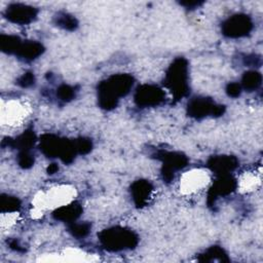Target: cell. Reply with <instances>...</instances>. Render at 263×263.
Wrapping results in <instances>:
<instances>
[{
  "label": "cell",
  "mask_w": 263,
  "mask_h": 263,
  "mask_svg": "<svg viewBox=\"0 0 263 263\" xmlns=\"http://www.w3.org/2000/svg\"><path fill=\"white\" fill-rule=\"evenodd\" d=\"M133 85V79L127 75H117L111 77L100 86V101L105 108L114 107L118 97L124 96Z\"/></svg>",
  "instance_id": "obj_1"
},
{
  "label": "cell",
  "mask_w": 263,
  "mask_h": 263,
  "mask_svg": "<svg viewBox=\"0 0 263 263\" xmlns=\"http://www.w3.org/2000/svg\"><path fill=\"white\" fill-rule=\"evenodd\" d=\"M101 240L108 249L121 250L124 248H130L136 241V237L130 231L113 228L104 231L102 233Z\"/></svg>",
  "instance_id": "obj_2"
},
{
  "label": "cell",
  "mask_w": 263,
  "mask_h": 263,
  "mask_svg": "<svg viewBox=\"0 0 263 263\" xmlns=\"http://www.w3.org/2000/svg\"><path fill=\"white\" fill-rule=\"evenodd\" d=\"M170 86L176 96H183L186 86V64L183 60H178L172 67L167 75Z\"/></svg>",
  "instance_id": "obj_3"
},
{
  "label": "cell",
  "mask_w": 263,
  "mask_h": 263,
  "mask_svg": "<svg viewBox=\"0 0 263 263\" xmlns=\"http://www.w3.org/2000/svg\"><path fill=\"white\" fill-rule=\"evenodd\" d=\"M209 181L206 173L202 171H192L188 172L183 176L182 179V189L187 193L195 192L196 190L201 189Z\"/></svg>",
  "instance_id": "obj_4"
},
{
  "label": "cell",
  "mask_w": 263,
  "mask_h": 263,
  "mask_svg": "<svg viewBox=\"0 0 263 263\" xmlns=\"http://www.w3.org/2000/svg\"><path fill=\"white\" fill-rule=\"evenodd\" d=\"M251 28V23L249 18L245 15H235L234 17L229 18L225 26H224V32L228 36L231 37H237L246 34Z\"/></svg>",
  "instance_id": "obj_5"
},
{
  "label": "cell",
  "mask_w": 263,
  "mask_h": 263,
  "mask_svg": "<svg viewBox=\"0 0 263 263\" xmlns=\"http://www.w3.org/2000/svg\"><path fill=\"white\" fill-rule=\"evenodd\" d=\"M7 18L13 23L17 24H27L31 22L36 15L34 8L25 6V5H11L6 11Z\"/></svg>",
  "instance_id": "obj_6"
},
{
  "label": "cell",
  "mask_w": 263,
  "mask_h": 263,
  "mask_svg": "<svg viewBox=\"0 0 263 263\" xmlns=\"http://www.w3.org/2000/svg\"><path fill=\"white\" fill-rule=\"evenodd\" d=\"M163 99V92L155 87V86H144L143 88L139 89L136 96V101L139 105L143 106H152L157 105Z\"/></svg>",
  "instance_id": "obj_7"
},
{
  "label": "cell",
  "mask_w": 263,
  "mask_h": 263,
  "mask_svg": "<svg viewBox=\"0 0 263 263\" xmlns=\"http://www.w3.org/2000/svg\"><path fill=\"white\" fill-rule=\"evenodd\" d=\"M219 107L215 106L212 102L205 99H199L191 102L189 105V112L192 116H204L209 113H214L215 110H218Z\"/></svg>",
  "instance_id": "obj_8"
},
{
  "label": "cell",
  "mask_w": 263,
  "mask_h": 263,
  "mask_svg": "<svg viewBox=\"0 0 263 263\" xmlns=\"http://www.w3.org/2000/svg\"><path fill=\"white\" fill-rule=\"evenodd\" d=\"M26 114V110L23 105L17 102H9L7 107L2 108V118H7L9 122H15L22 119Z\"/></svg>",
  "instance_id": "obj_9"
},
{
  "label": "cell",
  "mask_w": 263,
  "mask_h": 263,
  "mask_svg": "<svg viewBox=\"0 0 263 263\" xmlns=\"http://www.w3.org/2000/svg\"><path fill=\"white\" fill-rule=\"evenodd\" d=\"M42 51V46L36 42H27L18 46L15 53L24 59H34L35 57L39 55Z\"/></svg>",
  "instance_id": "obj_10"
},
{
  "label": "cell",
  "mask_w": 263,
  "mask_h": 263,
  "mask_svg": "<svg viewBox=\"0 0 263 263\" xmlns=\"http://www.w3.org/2000/svg\"><path fill=\"white\" fill-rule=\"evenodd\" d=\"M150 192H151V186L147 182L140 181L136 183L133 187L134 198L138 204H143L144 202H146L150 196Z\"/></svg>",
  "instance_id": "obj_11"
},
{
  "label": "cell",
  "mask_w": 263,
  "mask_h": 263,
  "mask_svg": "<svg viewBox=\"0 0 263 263\" xmlns=\"http://www.w3.org/2000/svg\"><path fill=\"white\" fill-rule=\"evenodd\" d=\"M79 206L76 204H64L57 209L55 216L59 219L63 220H73L79 215Z\"/></svg>",
  "instance_id": "obj_12"
},
{
  "label": "cell",
  "mask_w": 263,
  "mask_h": 263,
  "mask_svg": "<svg viewBox=\"0 0 263 263\" xmlns=\"http://www.w3.org/2000/svg\"><path fill=\"white\" fill-rule=\"evenodd\" d=\"M234 163L230 157H217L213 159L212 167L218 172H226L232 170Z\"/></svg>",
  "instance_id": "obj_13"
},
{
  "label": "cell",
  "mask_w": 263,
  "mask_h": 263,
  "mask_svg": "<svg viewBox=\"0 0 263 263\" xmlns=\"http://www.w3.org/2000/svg\"><path fill=\"white\" fill-rule=\"evenodd\" d=\"M1 208H2V211H5V212L15 211L18 208V200L14 197L3 196L1 199Z\"/></svg>",
  "instance_id": "obj_14"
},
{
  "label": "cell",
  "mask_w": 263,
  "mask_h": 263,
  "mask_svg": "<svg viewBox=\"0 0 263 263\" xmlns=\"http://www.w3.org/2000/svg\"><path fill=\"white\" fill-rule=\"evenodd\" d=\"M243 83H245V86L248 88H255L260 82L256 73H249L248 75H246L243 79Z\"/></svg>",
  "instance_id": "obj_15"
},
{
  "label": "cell",
  "mask_w": 263,
  "mask_h": 263,
  "mask_svg": "<svg viewBox=\"0 0 263 263\" xmlns=\"http://www.w3.org/2000/svg\"><path fill=\"white\" fill-rule=\"evenodd\" d=\"M59 93H60L61 99H63V100H68V99H70V98L73 96L74 91H73V88L64 85V86H62V87L59 89Z\"/></svg>",
  "instance_id": "obj_16"
},
{
  "label": "cell",
  "mask_w": 263,
  "mask_h": 263,
  "mask_svg": "<svg viewBox=\"0 0 263 263\" xmlns=\"http://www.w3.org/2000/svg\"><path fill=\"white\" fill-rule=\"evenodd\" d=\"M33 163V159L31 157V155L27 154V152H23L21 155H20V164L27 167L29 165H31Z\"/></svg>",
  "instance_id": "obj_17"
},
{
  "label": "cell",
  "mask_w": 263,
  "mask_h": 263,
  "mask_svg": "<svg viewBox=\"0 0 263 263\" xmlns=\"http://www.w3.org/2000/svg\"><path fill=\"white\" fill-rule=\"evenodd\" d=\"M60 24L63 25L65 28H69V27L73 28L75 26V20L73 17L65 14V15L62 16V18L60 21Z\"/></svg>",
  "instance_id": "obj_18"
},
{
  "label": "cell",
  "mask_w": 263,
  "mask_h": 263,
  "mask_svg": "<svg viewBox=\"0 0 263 263\" xmlns=\"http://www.w3.org/2000/svg\"><path fill=\"white\" fill-rule=\"evenodd\" d=\"M73 230H74V233L76 235H79V236H83L87 233L88 231V228L85 226V225H75L73 227Z\"/></svg>",
  "instance_id": "obj_19"
},
{
  "label": "cell",
  "mask_w": 263,
  "mask_h": 263,
  "mask_svg": "<svg viewBox=\"0 0 263 263\" xmlns=\"http://www.w3.org/2000/svg\"><path fill=\"white\" fill-rule=\"evenodd\" d=\"M33 81H34V79H33V75H32V74H30V73H28V74H25V75L21 78L20 83H21L23 86H28V85L32 84V82H33Z\"/></svg>",
  "instance_id": "obj_20"
},
{
  "label": "cell",
  "mask_w": 263,
  "mask_h": 263,
  "mask_svg": "<svg viewBox=\"0 0 263 263\" xmlns=\"http://www.w3.org/2000/svg\"><path fill=\"white\" fill-rule=\"evenodd\" d=\"M228 92H229V95L230 96H237V95H239V85L238 84H236V83H232V84H230L229 85V87H228Z\"/></svg>",
  "instance_id": "obj_21"
}]
</instances>
